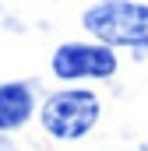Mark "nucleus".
<instances>
[{
  "instance_id": "obj_1",
  "label": "nucleus",
  "mask_w": 148,
  "mask_h": 151,
  "mask_svg": "<svg viewBox=\"0 0 148 151\" xmlns=\"http://www.w3.org/2000/svg\"><path fill=\"white\" fill-rule=\"evenodd\" d=\"M99 119H102V99L81 84H67L60 91H49L39 106V127L53 141H67V144L88 137Z\"/></svg>"
},
{
  "instance_id": "obj_2",
  "label": "nucleus",
  "mask_w": 148,
  "mask_h": 151,
  "mask_svg": "<svg viewBox=\"0 0 148 151\" xmlns=\"http://www.w3.org/2000/svg\"><path fill=\"white\" fill-rule=\"evenodd\" d=\"M81 25L95 42L148 53V4L138 0H99L81 14Z\"/></svg>"
},
{
  "instance_id": "obj_3",
  "label": "nucleus",
  "mask_w": 148,
  "mask_h": 151,
  "mask_svg": "<svg viewBox=\"0 0 148 151\" xmlns=\"http://www.w3.org/2000/svg\"><path fill=\"white\" fill-rule=\"evenodd\" d=\"M120 60H116V49L106 42H60L49 56V70L57 81H106L116 74Z\"/></svg>"
},
{
  "instance_id": "obj_4",
  "label": "nucleus",
  "mask_w": 148,
  "mask_h": 151,
  "mask_svg": "<svg viewBox=\"0 0 148 151\" xmlns=\"http://www.w3.org/2000/svg\"><path fill=\"white\" fill-rule=\"evenodd\" d=\"M39 102L28 81H4L0 84V134L25 130L28 119L36 116Z\"/></svg>"
},
{
  "instance_id": "obj_5",
  "label": "nucleus",
  "mask_w": 148,
  "mask_h": 151,
  "mask_svg": "<svg viewBox=\"0 0 148 151\" xmlns=\"http://www.w3.org/2000/svg\"><path fill=\"white\" fill-rule=\"evenodd\" d=\"M0 151H18L11 141H7V134H0Z\"/></svg>"
},
{
  "instance_id": "obj_6",
  "label": "nucleus",
  "mask_w": 148,
  "mask_h": 151,
  "mask_svg": "<svg viewBox=\"0 0 148 151\" xmlns=\"http://www.w3.org/2000/svg\"><path fill=\"white\" fill-rule=\"evenodd\" d=\"M141 151H148V144H141Z\"/></svg>"
}]
</instances>
